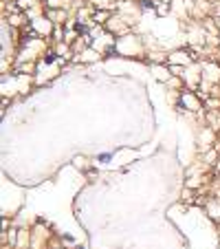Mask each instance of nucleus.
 <instances>
[{
    "label": "nucleus",
    "mask_w": 220,
    "mask_h": 249,
    "mask_svg": "<svg viewBox=\"0 0 220 249\" xmlns=\"http://www.w3.org/2000/svg\"><path fill=\"white\" fill-rule=\"evenodd\" d=\"M97 159H99V161H108V159H110V154L106 152V154H99V157H97Z\"/></svg>",
    "instance_id": "nucleus-1"
}]
</instances>
